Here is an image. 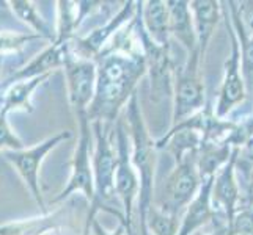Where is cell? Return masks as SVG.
<instances>
[{
  "mask_svg": "<svg viewBox=\"0 0 253 235\" xmlns=\"http://www.w3.org/2000/svg\"><path fill=\"white\" fill-rule=\"evenodd\" d=\"M212 185L214 177L203 180L194 201L186 208V213L179 224L178 235H194L195 232H198L200 228H205L206 224H212L215 228H222V226L228 228L225 216L217 212L212 204Z\"/></svg>",
  "mask_w": 253,
  "mask_h": 235,
  "instance_id": "obj_14",
  "label": "cell"
},
{
  "mask_svg": "<svg viewBox=\"0 0 253 235\" xmlns=\"http://www.w3.org/2000/svg\"><path fill=\"white\" fill-rule=\"evenodd\" d=\"M65 216V208H58V210L41 213L33 218L0 224V235H47L52 231L58 232Z\"/></svg>",
  "mask_w": 253,
  "mask_h": 235,
  "instance_id": "obj_20",
  "label": "cell"
},
{
  "mask_svg": "<svg viewBox=\"0 0 253 235\" xmlns=\"http://www.w3.org/2000/svg\"><path fill=\"white\" fill-rule=\"evenodd\" d=\"M3 58H5V57H2V55H0V83H2V69H3Z\"/></svg>",
  "mask_w": 253,
  "mask_h": 235,
  "instance_id": "obj_29",
  "label": "cell"
},
{
  "mask_svg": "<svg viewBox=\"0 0 253 235\" xmlns=\"http://www.w3.org/2000/svg\"><path fill=\"white\" fill-rule=\"evenodd\" d=\"M71 55H73V41L50 42L32 62H29L21 69H17L6 80V85L21 80H30V78H37L42 75H52V72H55L57 69L65 67L68 58Z\"/></svg>",
  "mask_w": 253,
  "mask_h": 235,
  "instance_id": "obj_15",
  "label": "cell"
},
{
  "mask_svg": "<svg viewBox=\"0 0 253 235\" xmlns=\"http://www.w3.org/2000/svg\"><path fill=\"white\" fill-rule=\"evenodd\" d=\"M24 143L8 123L6 115L0 111V152L8 151H21L24 149Z\"/></svg>",
  "mask_w": 253,
  "mask_h": 235,
  "instance_id": "obj_27",
  "label": "cell"
},
{
  "mask_svg": "<svg viewBox=\"0 0 253 235\" xmlns=\"http://www.w3.org/2000/svg\"><path fill=\"white\" fill-rule=\"evenodd\" d=\"M205 60L198 49L187 55L182 67L174 72L173 85V126H178L187 118L206 107L205 82L202 75V63Z\"/></svg>",
  "mask_w": 253,
  "mask_h": 235,
  "instance_id": "obj_4",
  "label": "cell"
},
{
  "mask_svg": "<svg viewBox=\"0 0 253 235\" xmlns=\"http://www.w3.org/2000/svg\"><path fill=\"white\" fill-rule=\"evenodd\" d=\"M226 8L230 11V22L233 25L241 47V62H242V75L246 80L247 91H253V22L250 25L244 21L242 6L239 2H226Z\"/></svg>",
  "mask_w": 253,
  "mask_h": 235,
  "instance_id": "obj_16",
  "label": "cell"
},
{
  "mask_svg": "<svg viewBox=\"0 0 253 235\" xmlns=\"http://www.w3.org/2000/svg\"><path fill=\"white\" fill-rule=\"evenodd\" d=\"M91 130L94 136L93 151V177H94V199L90 204V210L85 220L84 235H90V226L96 220L98 212H107L117 216L125 224V213L117 193H115V169H117V151L112 146L110 127L101 121H93Z\"/></svg>",
  "mask_w": 253,
  "mask_h": 235,
  "instance_id": "obj_2",
  "label": "cell"
},
{
  "mask_svg": "<svg viewBox=\"0 0 253 235\" xmlns=\"http://www.w3.org/2000/svg\"><path fill=\"white\" fill-rule=\"evenodd\" d=\"M71 138H73V132H69V130H60L55 135L46 138L44 141L35 144L33 147H24L21 151L2 152L3 160L10 163L24 180V184L32 193L35 202L41 208V213H49L44 202V196H42L41 191V182H40L41 165L49 152L54 151L58 144L71 140Z\"/></svg>",
  "mask_w": 253,
  "mask_h": 235,
  "instance_id": "obj_5",
  "label": "cell"
},
{
  "mask_svg": "<svg viewBox=\"0 0 253 235\" xmlns=\"http://www.w3.org/2000/svg\"><path fill=\"white\" fill-rule=\"evenodd\" d=\"M192 16H194L197 41H198V52L205 60V54L208 50V44L211 41L214 30L220 19V2L215 0H194L189 2Z\"/></svg>",
  "mask_w": 253,
  "mask_h": 235,
  "instance_id": "obj_18",
  "label": "cell"
},
{
  "mask_svg": "<svg viewBox=\"0 0 253 235\" xmlns=\"http://www.w3.org/2000/svg\"><path fill=\"white\" fill-rule=\"evenodd\" d=\"M79 124V138L71 160V176L66 187L52 199L50 204L63 202L74 193H81L86 202L91 204L94 199V177H93V157H91V123L88 115L76 118Z\"/></svg>",
  "mask_w": 253,
  "mask_h": 235,
  "instance_id": "obj_9",
  "label": "cell"
},
{
  "mask_svg": "<svg viewBox=\"0 0 253 235\" xmlns=\"http://www.w3.org/2000/svg\"><path fill=\"white\" fill-rule=\"evenodd\" d=\"M137 14V2H125L120 11L110 17V21L106 22L102 27L94 29L91 33H88L84 38H74L73 39V54L79 58L86 60H96L104 49L107 42L115 36V34L123 29V25L130 22Z\"/></svg>",
  "mask_w": 253,
  "mask_h": 235,
  "instance_id": "obj_12",
  "label": "cell"
},
{
  "mask_svg": "<svg viewBox=\"0 0 253 235\" xmlns=\"http://www.w3.org/2000/svg\"><path fill=\"white\" fill-rule=\"evenodd\" d=\"M57 5V29L54 42H68L74 39V33L79 29L77 22V3L69 0H60Z\"/></svg>",
  "mask_w": 253,
  "mask_h": 235,
  "instance_id": "obj_24",
  "label": "cell"
},
{
  "mask_svg": "<svg viewBox=\"0 0 253 235\" xmlns=\"http://www.w3.org/2000/svg\"><path fill=\"white\" fill-rule=\"evenodd\" d=\"M50 75H42L37 78H30V80H21L14 82L6 86V90L0 99V111L8 113L11 111H33V93L37 91L38 86H41L44 82L49 80Z\"/></svg>",
  "mask_w": 253,
  "mask_h": 235,
  "instance_id": "obj_21",
  "label": "cell"
},
{
  "mask_svg": "<svg viewBox=\"0 0 253 235\" xmlns=\"http://www.w3.org/2000/svg\"><path fill=\"white\" fill-rule=\"evenodd\" d=\"M142 22L148 36L156 44L161 47H170V13L167 2H162V0L143 2Z\"/></svg>",
  "mask_w": 253,
  "mask_h": 235,
  "instance_id": "obj_19",
  "label": "cell"
},
{
  "mask_svg": "<svg viewBox=\"0 0 253 235\" xmlns=\"http://www.w3.org/2000/svg\"><path fill=\"white\" fill-rule=\"evenodd\" d=\"M126 119L129 127V138L132 141V163L140 182L138 193V215H140V235H150L146 229V220L153 207L154 193V171H156V141L151 138L140 108L137 93L126 107Z\"/></svg>",
  "mask_w": 253,
  "mask_h": 235,
  "instance_id": "obj_3",
  "label": "cell"
},
{
  "mask_svg": "<svg viewBox=\"0 0 253 235\" xmlns=\"http://www.w3.org/2000/svg\"><path fill=\"white\" fill-rule=\"evenodd\" d=\"M90 234H93V235H127V231H126V226L125 224H121L120 223V226H118V229L117 231H113V232H109V231H106L102 228V226L98 223V220H94L93 223H91V226H90Z\"/></svg>",
  "mask_w": 253,
  "mask_h": 235,
  "instance_id": "obj_28",
  "label": "cell"
},
{
  "mask_svg": "<svg viewBox=\"0 0 253 235\" xmlns=\"http://www.w3.org/2000/svg\"><path fill=\"white\" fill-rule=\"evenodd\" d=\"M233 151L234 147L226 141H202L197 152V168L202 180L215 177V174L230 162Z\"/></svg>",
  "mask_w": 253,
  "mask_h": 235,
  "instance_id": "obj_22",
  "label": "cell"
},
{
  "mask_svg": "<svg viewBox=\"0 0 253 235\" xmlns=\"http://www.w3.org/2000/svg\"><path fill=\"white\" fill-rule=\"evenodd\" d=\"M146 229L148 234L151 232L154 235H178L179 231L178 216L164 213L156 205H153L150 213H148Z\"/></svg>",
  "mask_w": 253,
  "mask_h": 235,
  "instance_id": "obj_25",
  "label": "cell"
},
{
  "mask_svg": "<svg viewBox=\"0 0 253 235\" xmlns=\"http://www.w3.org/2000/svg\"><path fill=\"white\" fill-rule=\"evenodd\" d=\"M203 180L197 168V154H190L176 162V167L164 182L161 195L153 201L164 213L179 215L182 208L194 201Z\"/></svg>",
  "mask_w": 253,
  "mask_h": 235,
  "instance_id": "obj_6",
  "label": "cell"
},
{
  "mask_svg": "<svg viewBox=\"0 0 253 235\" xmlns=\"http://www.w3.org/2000/svg\"><path fill=\"white\" fill-rule=\"evenodd\" d=\"M239 147H234L230 162L215 174L212 185V204L215 210L225 216L228 228L234 221V216L239 212V204L242 202L241 188L236 177V162Z\"/></svg>",
  "mask_w": 253,
  "mask_h": 235,
  "instance_id": "obj_13",
  "label": "cell"
},
{
  "mask_svg": "<svg viewBox=\"0 0 253 235\" xmlns=\"http://www.w3.org/2000/svg\"><path fill=\"white\" fill-rule=\"evenodd\" d=\"M65 77L69 103L76 118L88 115V108L93 102L98 78V65L94 60L79 58L74 54L65 65Z\"/></svg>",
  "mask_w": 253,
  "mask_h": 235,
  "instance_id": "obj_11",
  "label": "cell"
},
{
  "mask_svg": "<svg viewBox=\"0 0 253 235\" xmlns=\"http://www.w3.org/2000/svg\"><path fill=\"white\" fill-rule=\"evenodd\" d=\"M117 143V169H115V193L123 207L125 226L127 235H135L132 231L134 202L140 193V182L132 163V149L129 147V132L123 119H118L113 129Z\"/></svg>",
  "mask_w": 253,
  "mask_h": 235,
  "instance_id": "obj_7",
  "label": "cell"
},
{
  "mask_svg": "<svg viewBox=\"0 0 253 235\" xmlns=\"http://www.w3.org/2000/svg\"><path fill=\"white\" fill-rule=\"evenodd\" d=\"M6 5L10 6L11 13L17 19L24 22L25 25H29V27L37 34H40L42 39H47L50 42L55 41V32H52L49 24L46 22L44 17L38 13L33 2H30V0H10V2H6Z\"/></svg>",
  "mask_w": 253,
  "mask_h": 235,
  "instance_id": "obj_23",
  "label": "cell"
},
{
  "mask_svg": "<svg viewBox=\"0 0 253 235\" xmlns=\"http://www.w3.org/2000/svg\"><path fill=\"white\" fill-rule=\"evenodd\" d=\"M142 3L137 2L135 14V33L140 42L142 54L146 62V69L151 80V98L154 101L173 99L174 85V66L171 62L170 47H161L148 36L142 22Z\"/></svg>",
  "mask_w": 253,
  "mask_h": 235,
  "instance_id": "obj_8",
  "label": "cell"
},
{
  "mask_svg": "<svg viewBox=\"0 0 253 235\" xmlns=\"http://www.w3.org/2000/svg\"><path fill=\"white\" fill-rule=\"evenodd\" d=\"M98 78L88 119L101 121L106 126L117 123L120 113L127 107L135 94L137 83L148 72L145 57L140 52L106 50L94 60Z\"/></svg>",
  "mask_w": 253,
  "mask_h": 235,
  "instance_id": "obj_1",
  "label": "cell"
},
{
  "mask_svg": "<svg viewBox=\"0 0 253 235\" xmlns=\"http://www.w3.org/2000/svg\"><path fill=\"white\" fill-rule=\"evenodd\" d=\"M42 39L37 33H21V32H11V30H2L0 32V55H10L21 52L25 46L32 41Z\"/></svg>",
  "mask_w": 253,
  "mask_h": 235,
  "instance_id": "obj_26",
  "label": "cell"
},
{
  "mask_svg": "<svg viewBox=\"0 0 253 235\" xmlns=\"http://www.w3.org/2000/svg\"><path fill=\"white\" fill-rule=\"evenodd\" d=\"M170 13V36H173L190 55L198 49L197 32L189 2L184 0H167Z\"/></svg>",
  "mask_w": 253,
  "mask_h": 235,
  "instance_id": "obj_17",
  "label": "cell"
},
{
  "mask_svg": "<svg viewBox=\"0 0 253 235\" xmlns=\"http://www.w3.org/2000/svg\"><path fill=\"white\" fill-rule=\"evenodd\" d=\"M226 30L231 41V54L225 62L223 80L219 91V101L215 103V115L225 119L230 113L242 103L247 98V86L242 75V62H241V47L233 25L228 19V14H225Z\"/></svg>",
  "mask_w": 253,
  "mask_h": 235,
  "instance_id": "obj_10",
  "label": "cell"
},
{
  "mask_svg": "<svg viewBox=\"0 0 253 235\" xmlns=\"http://www.w3.org/2000/svg\"><path fill=\"white\" fill-rule=\"evenodd\" d=\"M55 235H62V234H60V232H55Z\"/></svg>",
  "mask_w": 253,
  "mask_h": 235,
  "instance_id": "obj_30",
  "label": "cell"
}]
</instances>
